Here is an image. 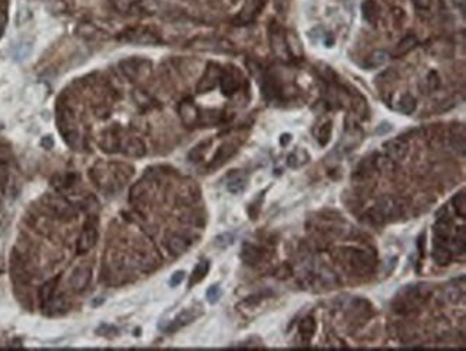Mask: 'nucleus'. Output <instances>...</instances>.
<instances>
[{
  "mask_svg": "<svg viewBox=\"0 0 466 351\" xmlns=\"http://www.w3.org/2000/svg\"><path fill=\"white\" fill-rule=\"evenodd\" d=\"M121 148L126 155L134 156V158H139L145 155V145L141 139L138 138H128L123 142H121Z\"/></svg>",
  "mask_w": 466,
  "mask_h": 351,
  "instance_id": "11",
  "label": "nucleus"
},
{
  "mask_svg": "<svg viewBox=\"0 0 466 351\" xmlns=\"http://www.w3.org/2000/svg\"><path fill=\"white\" fill-rule=\"evenodd\" d=\"M452 224L449 217L437 218L435 224V244H446L451 238Z\"/></svg>",
  "mask_w": 466,
  "mask_h": 351,
  "instance_id": "9",
  "label": "nucleus"
},
{
  "mask_svg": "<svg viewBox=\"0 0 466 351\" xmlns=\"http://www.w3.org/2000/svg\"><path fill=\"white\" fill-rule=\"evenodd\" d=\"M426 85H428L429 91H435L436 88L439 86V75L436 73L435 70L429 72V75L426 76Z\"/></svg>",
  "mask_w": 466,
  "mask_h": 351,
  "instance_id": "35",
  "label": "nucleus"
},
{
  "mask_svg": "<svg viewBox=\"0 0 466 351\" xmlns=\"http://www.w3.org/2000/svg\"><path fill=\"white\" fill-rule=\"evenodd\" d=\"M92 278V271L89 267H77L70 277V287L76 292H82L86 290Z\"/></svg>",
  "mask_w": 466,
  "mask_h": 351,
  "instance_id": "6",
  "label": "nucleus"
},
{
  "mask_svg": "<svg viewBox=\"0 0 466 351\" xmlns=\"http://www.w3.org/2000/svg\"><path fill=\"white\" fill-rule=\"evenodd\" d=\"M179 116L185 125L191 126L198 119V109L195 107V105H192L191 102H183L179 105Z\"/></svg>",
  "mask_w": 466,
  "mask_h": 351,
  "instance_id": "14",
  "label": "nucleus"
},
{
  "mask_svg": "<svg viewBox=\"0 0 466 351\" xmlns=\"http://www.w3.org/2000/svg\"><path fill=\"white\" fill-rule=\"evenodd\" d=\"M452 205L455 208L456 214L460 218H465L466 217V195L465 191L458 192L453 198H452Z\"/></svg>",
  "mask_w": 466,
  "mask_h": 351,
  "instance_id": "28",
  "label": "nucleus"
},
{
  "mask_svg": "<svg viewBox=\"0 0 466 351\" xmlns=\"http://www.w3.org/2000/svg\"><path fill=\"white\" fill-rule=\"evenodd\" d=\"M317 330V322L313 317H306L300 322V336L304 341H310Z\"/></svg>",
  "mask_w": 466,
  "mask_h": 351,
  "instance_id": "20",
  "label": "nucleus"
},
{
  "mask_svg": "<svg viewBox=\"0 0 466 351\" xmlns=\"http://www.w3.org/2000/svg\"><path fill=\"white\" fill-rule=\"evenodd\" d=\"M220 85H221L222 93L224 95H232L234 92H237V89L240 88V79L237 76V72L236 70H227V72H222L221 79H220Z\"/></svg>",
  "mask_w": 466,
  "mask_h": 351,
  "instance_id": "10",
  "label": "nucleus"
},
{
  "mask_svg": "<svg viewBox=\"0 0 466 351\" xmlns=\"http://www.w3.org/2000/svg\"><path fill=\"white\" fill-rule=\"evenodd\" d=\"M210 144H211V141H208V142L205 141V142H201L199 145L195 146L191 151V153H190V159H191L192 162H198L199 159H202V156H204V153H205L206 146L210 145Z\"/></svg>",
  "mask_w": 466,
  "mask_h": 351,
  "instance_id": "30",
  "label": "nucleus"
},
{
  "mask_svg": "<svg viewBox=\"0 0 466 351\" xmlns=\"http://www.w3.org/2000/svg\"><path fill=\"white\" fill-rule=\"evenodd\" d=\"M271 45L273 49L277 53L280 59H289V49H287V43H286V33L277 29L275 32H271Z\"/></svg>",
  "mask_w": 466,
  "mask_h": 351,
  "instance_id": "13",
  "label": "nucleus"
},
{
  "mask_svg": "<svg viewBox=\"0 0 466 351\" xmlns=\"http://www.w3.org/2000/svg\"><path fill=\"white\" fill-rule=\"evenodd\" d=\"M49 206H50V209L54 211L55 214L58 215V217H62V218H68V217H72V214H73L72 206L69 205L66 201H63L61 198L52 199L49 202Z\"/></svg>",
  "mask_w": 466,
  "mask_h": 351,
  "instance_id": "19",
  "label": "nucleus"
},
{
  "mask_svg": "<svg viewBox=\"0 0 466 351\" xmlns=\"http://www.w3.org/2000/svg\"><path fill=\"white\" fill-rule=\"evenodd\" d=\"M398 109L402 112V114L405 115H410L415 112V109H416V99L413 98L410 93H405V95H402L400 96V99H399V106Z\"/></svg>",
  "mask_w": 466,
  "mask_h": 351,
  "instance_id": "27",
  "label": "nucleus"
},
{
  "mask_svg": "<svg viewBox=\"0 0 466 351\" xmlns=\"http://www.w3.org/2000/svg\"><path fill=\"white\" fill-rule=\"evenodd\" d=\"M8 160L0 156V185L6 183L8 181Z\"/></svg>",
  "mask_w": 466,
  "mask_h": 351,
  "instance_id": "36",
  "label": "nucleus"
},
{
  "mask_svg": "<svg viewBox=\"0 0 466 351\" xmlns=\"http://www.w3.org/2000/svg\"><path fill=\"white\" fill-rule=\"evenodd\" d=\"M331 129H333V123L327 121V122L320 125L319 129L316 130V138H317V141H319V144L321 146H326L330 142V139H331Z\"/></svg>",
  "mask_w": 466,
  "mask_h": 351,
  "instance_id": "26",
  "label": "nucleus"
},
{
  "mask_svg": "<svg viewBox=\"0 0 466 351\" xmlns=\"http://www.w3.org/2000/svg\"><path fill=\"white\" fill-rule=\"evenodd\" d=\"M55 284H56V281H49V283L45 284V285L42 287L40 297H42V301H43V303H47V301L52 298V295H54Z\"/></svg>",
  "mask_w": 466,
  "mask_h": 351,
  "instance_id": "34",
  "label": "nucleus"
},
{
  "mask_svg": "<svg viewBox=\"0 0 466 351\" xmlns=\"http://www.w3.org/2000/svg\"><path fill=\"white\" fill-rule=\"evenodd\" d=\"M199 315H201V311L197 310V308H187V310L181 311V313L178 314L174 320L171 321V324H169V327L167 329V331H169V333H174V331H176V330L183 329V327H185V326L191 324L192 321L197 320Z\"/></svg>",
  "mask_w": 466,
  "mask_h": 351,
  "instance_id": "5",
  "label": "nucleus"
},
{
  "mask_svg": "<svg viewBox=\"0 0 466 351\" xmlns=\"http://www.w3.org/2000/svg\"><path fill=\"white\" fill-rule=\"evenodd\" d=\"M3 28H5V20H3V17H0V35L3 32Z\"/></svg>",
  "mask_w": 466,
  "mask_h": 351,
  "instance_id": "40",
  "label": "nucleus"
},
{
  "mask_svg": "<svg viewBox=\"0 0 466 351\" xmlns=\"http://www.w3.org/2000/svg\"><path fill=\"white\" fill-rule=\"evenodd\" d=\"M379 6L375 0H366L363 5H361V12H363V17L367 23L370 24H376L377 19H379Z\"/></svg>",
  "mask_w": 466,
  "mask_h": 351,
  "instance_id": "17",
  "label": "nucleus"
},
{
  "mask_svg": "<svg viewBox=\"0 0 466 351\" xmlns=\"http://www.w3.org/2000/svg\"><path fill=\"white\" fill-rule=\"evenodd\" d=\"M208 271H210V261L198 262L197 267L194 268V271H192L191 278H190V287H194L195 284L201 283L205 278V275L208 274Z\"/></svg>",
  "mask_w": 466,
  "mask_h": 351,
  "instance_id": "23",
  "label": "nucleus"
},
{
  "mask_svg": "<svg viewBox=\"0 0 466 351\" xmlns=\"http://www.w3.org/2000/svg\"><path fill=\"white\" fill-rule=\"evenodd\" d=\"M96 242H98V231L93 225H88L77 239V252L79 254L89 252L96 245Z\"/></svg>",
  "mask_w": 466,
  "mask_h": 351,
  "instance_id": "7",
  "label": "nucleus"
},
{
  "mask_svg": "<svg viewBox=\"0 0 466 351\" xmlns=\"http://www.w3.org/2000/svg\"><path fill=\"white\" fill-rule=\"evenodd\" d=\"M123 73L126 76L135 80L141 76L145 75V72H149V63L145 61H138V59H130V61H123L121 63Z\"/></svg>",
  "mask_w": 466,
  "mask_h": 351,
  "instance_id": "4",
  "label": "nucleus"
},
{
  "mask_svg": "<svg viewBox=\"0 0 466 351\" xmlns=\"http://www.w3.org/2000/svg\"><path fill=\"white\" fill-rule=\"evenodd\" d=\"M432 258L439 267H446L452 261V251L446 247V244H435V250L432 254Z\"/></svg>",
  "mask_w": 466,
  "mask_h": 351,
  "instance_id": "15",
  "label": "nucleus"
},
{
  "mask_svg": "<svg viewBox=\"0 0 466 351\" xmlns=\"http://www.w3.org/2000/svg\"><path fill=\"white\" fill-rule=\"evenodd\" d=\"M232 242H234V234H231V232H225L215 238V247H218V248H227Z\"/></svg>",
  "mask_w": 466,
  "mask_h": 351,
  "instance_id": "33",
  "label": "nucleus"
},
{
  "mask_svg": "<svg viewBox=\"0 0 466 351\" xmlns=\"http://www.w3.org/2000/svg\"><path fill=\"white\" fill-rule=\"evenodd\" d=\"M222 295V291L220 288V285H211L208 291H206V300L210 304H215L220 301V298Z\"/></svg>",
  "mask_w": 466,
  "mask_h": 351,
  "instance_id": "32",
  "label": "nucleus"
},
{
  "mask_svg": "<svg viewBox=\"0 0 466 351\" xmlns=\"http://www.w3.org/2000/svg\"><path fill=\"white\" fill-rule=\"evenodd\" d=\"M413 5L419 10H429L433 5V0H413Z\"/></svg>",
  "mask_w": 466,
  "mask_h": 351,
  "instance_id": "38",
  "label": "nucleus"
},
{
  "mask_svg": "<svg viewBox=\"0 0 466 351\" xmlns=\"http://www.w3.org/2000/svg\"><path fill=\"white\" fill-rule=\"evenodd\" d=\"M184 277H185V273H184V271H176V273H174V275H172L171 280H169V285H171V287L179 285V284L184 281Z\"/></svg>",
  "mask_w": 466,
  "mask_h": 351,
  "instance_id": "37",
  "label": "nucleus"
},
{
  "mask_svg": "<svg viewBox=\"0 0 466 351\" xmlns=\"http://www.w3.org/2000/svg\"><path fill=\"white\" fill-rule=\"evenodd\" d=\"M452 146L456 152L465 155V133H462L460 137L458 133H452Z\"/></svg>",
  "mask_w": 466,
  "mask_h": 351,
  "instance_id": "31",
  "label": "nucleus"
},
{
  "mask_svg": "<svg viewBox=\"0 0 466 351\" xmlns=\"http://www.w3.org/2000/svg\"><path fill=\"white\" fill-rule=\"evenodd\" d=\"M308 160H310V155L307 153L306 149L300 148V149H296L294 152H291L290 155H289V158H287V165H289L290 168L297 169L307 165Z\"/></svg>",
  "mask_w": 466,
  "mask_h": 351,
  "instance_id": "16",
  "label": "nucleus"
},
{
  "mask_svg": "<svg viewBox=\"0 0 466 351\" xmlns=\"http://www.w3.org/2000/svg\"><path fill=\"white\" fill-rule=\"evenodd\" d=\"M452 2H453V3H455V5H456L458 8H460V10H462V12L465 10V0H452Z\"/></svg>",
  "mask_w": 466,
  "mask_h": 351,
  "instance_id": "39",
  "label": "nucleus"
},
{
  "mask_svg": "<svg viewBox=\"0 0 466 351\" xmlns=\"http://www.w3.org/2000/svg\"><path fill=\"white\" fill-rule=\"evenodd\" d=\"M350 262H352L353 267H356L357 269H361V268L367 269V267L372 265L370 255H369L366 251H359V250H353L352 257H350Z\"/></svg>",
  "mask_w": 466,
  "mask_h": 351,
  "instance_id": "24",
  "label": "nucleus"
},
{
  "mask_svg": "<svg viewBox=\"0 0 466 351\" xmlns=\"http://www.w3.org/2000/svg\"><path fill=\"white\" fill-rule=\"evenodd\" d=\"M286 43L290 55H301V45L293 33H286Z\"/></svg>",
  "mask_w": 466,
  "mask_h": 351,
  "instance_id": "29",
  "label": "nucleus"
},
{
  "mask_svg": "<svg viewBox=\"0 0 466 351\" xmlns=\"http://www.w3.org/2000/svg\"><path fill=\"white\" fill-rule=\"evenodd\" d=\"M389 61V53L384 50H375L366 58V66L370 69L380 68Z\"/></svg>",
  "mask_w": 466,
  "mask_h": 351,
  "instance_id": "22",
  "label": "nucleus"
},
{
  "mask_svg": "<svg viewBox=\"0 0 466 351\" xmlns=\"http://www.w3.org/2000/svg\"><path fill=\"white\" fill-rule=\"evenodd\" d=\"M222 69L217 65V63H210L206 66L204 75L201 77V80L198 82L197 86V91L198 93H205L214 89L217 85L220 84V79H221Z\"/></svg>",
  "mask_w": 466,
  "mask_h": 351,
  "instance_id": "1",
  "label": "nucleus"
},
{
  "mask_svg": "<svg viewBox=\"0 0 466 351\" xmlns=\"http://www.w3.org/2000/svg\"><path fill=\"white\" fill-rule=\"evenodd\" d=\"M263 258V250L257 245L245 242L241 250V260L244 261L247 265H257Z\"/></svg>",
  "mask_w": 466,
  "mask_h": 351,
  "instance_id": "12",
  "label": "nucleus"
},
{
  "mask_svg": "<svg viewBox=\"0 0 466 351\" xmlns=\"http://www.w3.org/2000/svg\"><path fill=\"white\" fill-rule=\"evenodd\" d=\"M237 152V145H234L232 142H225V144H222L220 146V149L217 151V153L214 155V158L211 160V164H210V169H217L222 167L227 160L234 155V153Z\"/></svg>",
  "mask_w": 466,
  "mask_h": 351,
  "instance_id": "8",
  "label": "nucleus"
},
{
  "mask_svg": "<svg viewBox=\"0 0 466 351\" xmlns=\"http://www.w3.org/2000/svg\"><path fill=\"white\" fill-rule=\"evenodd\" d=\"M125 40L132 42V43H138V45H155V43L160 42V39L153 32H151L149 29H144V28H138V29L126 32Z\"/></svg>",
  "mask_w": 466,
  "mask_h": 351,
  "instance_id": "2",
  "label": "nucleus"
},
{
  "mask_svg": "<svg viewBox=\"0 0 466 351\" xmlns=\"http://www.w3.org/2000/svg\"><path fill=\"white\" fill-rule=\"evenodd\" d=\"M384 151H386V156H389L390 159L398 162V160L405 159L407 151H409V146L406 144L402 138H395V139H390L387 141L384 145Z\"/></svg>",
  "mask_w": 466,
  "mask_h": 351,
  "instance_id": "3",
  "label": "nucleus"
},
{
  "mask_svg": "<svg viewBox=\"0 0 466 351\" xmlns=\"http://www.w3.org/2000/svg\"><path fill=\"white\" fill-rule=\"evenodd\" d=\"M247 186V179L244 175L241 174H234L228 178V182H227V190L231 194H240L243 192Z\"/></svg>",
  "mask_w": 466,
  "mask_h": 351,
  "instance_id": "25",
  "label": "nucleus"
},
{
  "mask_svg": "<svg viewBox=\"0 0 466 351\" xmlns=\"http://www.w3.org/2000/svg\"><path fill=\"white\" fill-rule=\"evenodd\" d=\"M168 250L174 255H181V254H185V252L188 251V248H190V241L187 239V238L179 237V235H172V237L168 239Z\"/></svg>",
  "mask_w": 466,
  "mask_h": 351,
  "instance_id": "18",
  "label": "nucleus"
},
{
  "mask_svg": "<svg viewBox=\"0 0 466 351\" xmlns=\"http://www.w3.org/2000/svg\"><path fill=\"white\" fill-rule=\"evenodd\" d=\"M416 45H418V38L415 35H407L396 46L395 56H403V55L409 53L410 50H413L416 47Z\"/></svg>",
  "mask_w": 466,
  "mask_h": 351,
  "instance_id": "21",
  "label": "nucleus"
}]
</instances>
